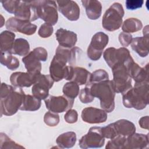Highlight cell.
Returning a JSON list of instances; mask_svg holds the SVG:
<instances>
[{"mask_svg":"<svg viewBox=\"0 0 149 149\" xmlns=\"http://www.w3.org/2000/svg\"><path fill=\"white\" fill-rule=\"evenodd\" d=\"M25 93L20 87L2 83L1 87V116H12L20 109Z\"/></svg>","mask_w":149,"mask_h":149,"instance_id":"6da1fadb","label":"cell"},{"mask_svg":"<svg viewBox=\"0 0 149 149\" xmlns=\"http://www.w3.org/2000/svg\"><path fill=\"white\" fill-rule=\"evenodd\" d=\"M148 81L135 83L134 87L122 94L123 105L127 108L141 110L148 104Z\"/></svg>","mask_w":149,"mask_h":149,"instance_id":"7a4b0ae2","label":"cell"},{"mask_svg":"<svg viewBox=\"0 0 149 149\" xmlns=\"http://www.w3.org/2000/svg\"><path fill=\"white\" fill-rule=\"evenodd\" d=\"M91 94L100 100L101 108L106 112H111L115 108V91L112 80H106L86 85Z\"/></svg>","mask_w":149,"mask_h":149,"instance_id":"3957f363","label":"cell"},{"mask_svg":"<svg viewBox=\"0 0 149 149\" xmlns=\"http://www.w3.org/2000/svg\"><path fill=\"white\" fill-rule=\"evenodd\" d=\"M1 3L8 12L13 14L18 19L30 22L39 19L33 1L8 0L1 1Z\"/></svg>","mask_w":149,"mask_h":149,"instance_id":"277c9868","label":"cell"},{"mask_svg":"<svg viewBox=\"0 0 149 149\" xmlns=\"http://www.w3.org/2000/svg\"><path fill=\"white\" fill-rule=\"evenodd\" d=\"M73 67L70 65L68 61L62 55L55 53L49 66V73L54 81L58 82L62 79L72 80Z\"/></svg>","mask_w":149,"mask_h":149,"instance_id":"5b68a950","label":"cell"},{"mask_svg":"<svg viewBox=\"0 0 149 149\" xmlns=\"http://www.w3.org/2000/svg\"><path fill=\"white\" fill-rule=\"evenodd\" d=\"M124 9L122 5L118 3H113L105 12L102 20L103 28L109 31L118 30L123 22Z\"/></svg>","mask_w":149,"mask_h":149,"instance_id":"8992f818","label":"cell"},{"mask_svg":"<svg viewBox=\"0 0 149 149\" xmlns=\"http://www.w3.org/2000/svg\"><path fill=\"white\" fill-rule=\"evenodd\" d=\"M133 61L132 60L127 63H119L112 68L113 73L112 83L115 93L123 94L132 87V78L130 77L127 65Z\"/></svg>","mask_w":149,"mask_h":149,"instance_id":"52a82bcc","label":"cell"},{"mask_svg":"<svg viewBox=\"0 0 149 149\" xmlns=\"http://www.w3.org/2000/svg\"><path fill=\"white\" fill-rule=\"evenodd\" d=\"M39 18L45 23L54 26L58 20L57 6L56 2L49 0L33 1Z\"/></svg>","mask_w":149,"mask_h":149,"instance_id":"ba28073f","label":"cell"},{"mask_svg":"<svg viewBox=\"0 0 149 149\" xmlns=\"http://www.w3.org/2000/svg\"><path fill=\"white\" fill-rule=\"evenodd\" d=\"M103 57L111 68L119 63H127L133 60L129 51L125 47H121L116 49L114 47H110L105 50Z\"/></svg>","mask_w":149,"mask_h":149,"instance_id":"9c48e42d","label":"cell"},{"mask_svg":"<svg viewBox=\"0 0 149 149\" xmlns=\"http://www.w3.org/2000/svg\"><path fill=\"white\" fill-rule=\"evenodd\" d=\"M109 41V37L104 32H97L92 37L91 42L88 47L87 54L88 57L92 61L100 59L102 52Z\"/></svg>","mask_w":149,"mask_h":149,"instance_id":"30bf717a","label":"cell"},{"mask_svg":"<svg viewBox=\"0 0 149 149\" xmlns=\"http://www.w3.org/2000/svg\"><path fill=\"white\" fill-rule=\"evenodd\" d=\"M101 127L97 126L90 127L88 133L80 139L79 142L80 147L84 149L102 147L105 143V137Z\"/></svg>","mask_w":149,"mask_h":149,"instance_id":"8fae6325","label":"cell"},{"mask_svg":"<svg viewBox=\"0 0 149 149\" xmlns=\"http://www.w3.org/2000/svg\"><path fill=\"white\" fill-rule=\"evenodd\" d=\"M46 108L55 113H62L71 109L74 104V99L65 95L61 96L49 95L44 100Z\"/></svg>","mask_w":149,"mask_h":149,"instance_id":"7c38bea8","label":"cell"},{"mask_svg":"<svg viewBox=\"0 0 149 149\" xmlns=\"http://www.w3.org/2000/svg\"><path fill=\"white\" fill-rule=\"evenodd\" d=\"M54 80L50 75L40 74L37 81L33 85L31 92L36 98L42 100L46 99L49 95V90L54 84Z\"/></svg>","mask_w":149,"mask_h":149,"instance_id":"4fadbf2b","label":"cell"},{"mask_svg":"<svg viewBox=\"0 0 149 149\" xmlns=\"http://www.w3.org/2000/svg\"><path fill=\"white\" fill-rule=\"evenodd\" d=\"M7 29L14 31L19 32L27 36L34 34L37 30V26L31 23L29 21L22 20L16 17L9 18L5 24Z\"/></svg>","mask_w":149,"mask_h":149,"instance_id":"5bb4252c","label":"cell"},{"mask_svg":"<svg viewBox=\"0 0 149 149\" xmlns=\"http://www.w3.org/2000/svg\"><path fill=\"white\" fill-rule=\"evenodd\" d=\"M40 74L16 72L10 75V81L14 87L20 88L29 87L37 81Z\"/></svg>","mask_w":149,"mask_h":149,"instance_id":"9a60e30c","label":"cell"},{"mask_svg":"<svg viewBox=\"0 0 149 149\" xmlns=\"http://www.w3.org/2000/svg\"><path fill=\"white\" fill-rule=\"evenodd\" d=\"M82 120L88 123L95 124L105 122L107 119V113L102 109L89 107L84 108L81 114Z\"/></svg>","mask_w":149,"mask_h":149,"instance_id":"2e32d148","label":"cell"},{"mask_svg":"<svg viewBox=\"0 0 149 149\" xmlns=\"http://www.w3.org/2000/svg\"><path fill=\"white\" fill-rule=\"evenodd\" d=\"M59 11L69 20L76 21L80 17V8L77 3L72 0L57 1Z\"/></svg>","mask_w":149,"mask_h":149,"instance_id":"e0dca14e","label":"cell"},{"mask_svg":"<svg viewBox=\"0 0 149 149\" xmlns=\"http://www.w3.org/2000/svg\"><path fill=\"white\" fill-rule=\"evenodd\" d=\"M127 67L130 77L135 83L148 81V64L141 68L133 60L127 65Z\"/></svg>","mask_w":149,"mask_h":149,"instance_id":"ac0fdd59","label":"cell"},{"mask_svg":"<svg viewBox=\"0 0 149 149\" xmlns=\"http://www.w3.org/2000/svg\"><path fill=\"white\" fill-rule=\"evenodd\" d=\"M55 36L59 45L65 48L74 47L77 40V34L75 33L63 28L57 30Z\"/></svg>","mask_w":149,"mask_h":149,"instance_id":"d6986e66","label":"cell"},{"mask_svg":"<svg viewBox=\"0 0 149 149\" xmlns=\"http://www.w3.org/2000/svg\"><path fill=\"white\" fill-rule=\"evenodd\" d=\"M148 134L141 133H133L127 137L124 148L141 149L148 147Z\"/></svg>","mask_w":149,"mask_h":149,"instance_id":"ffe728a7","label":"cell"},{"mask_svg":"<svg viewBox=\"0 0 149 149\" xmlns=\"http://www.w3.org/2000/svg\"><path fill=\"white\" fill-rule=\"evenodd\" d=\"M115 136H123L128 137L136 132V126L133 123L126 120L120 119L112 123Z\"/></svg>","mask_w":149,"mask_h":149,"instance_id":"44dd1931","label":"cell"},{"mask_svg":"<svg viewBox=\"0 0 149 149\" xmlns=\"http://www.w3.org/2000/svg\"><path fill=\"white\" fill-rule=\"evenodd\" d=\"M86 9L87 16L90 20H97L101 15L102 5L96 0H83L81 1Z\"/></svg>","mask_w":149,"mask_h":149,"instance_id":"7402d4cb","label":"cell"},{"mask_svg":"<svg viewBox=\"0 0 149 149\" xmlns=\"http://www.w3.org/2000/svg\"><path fill=\"white\" fill-rule=\"evenodd\" d=\"M22 62L24 64L27 72L33 74H40L41 63L40 60L32 51L22 58Z\"/></svg>","mask_w":149,"mask_h":149,"instance_id":"603a6c76","label":"cell"},{"mask_svg":"<svg viewBox=\"0 0 149 149\" xmlns=\"http://www.w3.org/2000/svg\"><path fill=\"white\" fill-rule=\"evenodd\" d=\"M148 35H143V37H137L133 38L131 47L140 56L146 57L148 54Z\"/></svg>","mask_w":149,"mask_h":149,"instance_id":"cb8c5ba5","label":"cell"},{"mask_svg":"<svg viewBox=\"0 0 149 149\" xmlns=\"http://www.w3.org/2000/svg\"><path fill=\"white\" fill-rule=\"evenodd\" d=\"M15 38L14 33L8 30L3 31L0 34L1 52L10 53L15 41Z\"/></svg>","mask_w":149,"mask_h":149,"instance_id":"d4e9b609","label":"cell"},{"mask_svg":"<svg viewBox=\"0 0 149 149\" xmlns=\"http://www.w3.org/2000/svg\"><path fill=\"white\" fill-rule=\"evenodd\" d=\"M76 139V134L74 132H67L60 134L57 137L56 143L61 148H69L74 146Z\"/></svg>","mask_w":149,"mask_h":149,"instance_id":"484cf974","label":"cell"},{"mask_svg":"<svg viewBox=\"0 0 149 149\" xmlns=\"http://www.w3.org/2000/svg\"><path fill=\"white\" fill-rule=\"evenodd\" d=\"M91 73L86 69L81 67H75L73 68V76L71 81H74L79 86L87 85L90 79Z\"/></svg>","mask_w":149,"mask_h":149,"instance_id":"4316f807","label":"cell"},{"mask_svg":"<svg viewBox=\"0 0 149 149\" xmlns=\"http://www.w3.org/2000/svg\"><path fill=\"white\" fill-rule=\"evenodd\" d=\"M30 52V44L24 38H17L15 40L10 54L25 56Z\"/></svg>","mask_w":149,"mask_h":149,"instance_id":"83f0119b","label":"cell"},{"mask_svg":"<svg viewBox=\"0 0 149 149\" xmlns=\"http://www.w3.org/2000/svg\"><path fill=\"white\" fill-rule=\"evenodd\" d=\"M41 105V100L33 95L25 94L20 110L26 111H35L40 109Z\"/></svg>","mask_w":149,"mask_h":149,"instance_id":"f1b7e54d","label":"cell"},{"mask_svg":"<svg viewBox=\"0 0 149 149\" xmlns=\"http://www.w3.org/2000/svg\"><path fill=\"white\" fill-rule=\"evenodd\" d=\"M142 27V22L138 19L134 17L127 19L124 21L122 26V29L123 31L130 34L140 30Z\"/></svg>","mask_w":149,"mask_h":149,"instance_id":"f546056e","label":"cell"},{"mask_svg":"<svg viewBox=\"0 0 149 149\" xmlns=\"http://www.w3.org/2000/svg\"><path fill=\"white\" fill-rule=\"evenodd\" d=\"M0 62L2 65L11 70L16 69L20 65L19 59L9 52H1Z\"/></svg>","mask_w":149,"mask_h":149,"instance_id":"4dcf8cb0","label":"cell"},{"mask_svg":"<svg viewBox=\"0 0 149 149\" xmlns=\"http://www.w3.org/2000/svg\"><path fill=\"white\" fill-rule=\"evenodd\" d=\"M62 91L66 96L74 99L79 94V85L73 81L68 82L63 86Z\"/></svg>","mask_w":149,"mask_h":149,"instance_id":"1f68e13d","label":"cell"},{"mask_svg":"<svg viewBox=\"0 0 149 149\" xmlns=\"http://www.w3.org/2000/svg\"><path fill=\"white\" fill-rule=\"evenodd\" d=\"M126 137L123 136H117L113 139L109 140L105 146L106 149H122L125 148Z\"/></svg>","mask_w":149,"mask_h":149,"instance_id":"d6a6232c","label":"cell"},{"mask_svg":"<svg viewBox=\"0 0 149 149\" xmlns=\"http://www.w3.org/2000/svg\"><path fill=\"white\" fill-rule=\"evenodd\" d=\"M106 80H109L108 73L104 69H98L91 73L90 81L87 85L92 83L100 82Z\"/></svg>","mask_w":149,"mask_h":149,"instance_id":"836d02e7","label":"cell"},{"mask_svg":"<svg viewBox=\"0 0 149 149\" xmlns=\"http://www.w3.org/2000/svg\"><path fill=\"white\" fill-rule=\"evenodd\" d=\"M1 148H23V146L19 145L6 134L1 133Z\"/></svg>","mask_w":149,"mask_h":149,"instance_id":"e575fe53","label":"cell"},{"mask_svg":"<svg viewBox=\"0 0 149 149\" xmlns=\"http://www.w3.org/2000/svg\"><path fill=\"white\" fill-rule=\"evenodd\" d=\"M44 121L45 123L51 127L56 126L59 122V116L57 113L51 111L46 112L44 116Z\"/></svg>","mask_w":149,"mask_h":149,"instance_id":"d590c367","label":"cell"},{"mask_svg":"<svg viewBox=\"0 0 149 149\" xmlns=\"http://www.w3.org/2000/svg\"><path fill=\"white\" fill-rule=\"evenodd\" d=\"M79 99L82 103L88 104L94 100V97L91 94L89 88L87 86H86L84 88L80 90Z\"/></svg>","mask_w":149,"mask_h":149,"instance_id":"8d00e7d4","label":"cell"},{"mask_svg":"<svg viewBox=\"0 0 149 149\" xmlns=\"http://www.w3.org/2000/svg\"><path fill=\"white\" fill-rule=\"evenodd\" d=\"M53 32L54 29L52 26L45 23L40 26L38 31V34L42 38H48L52 34Z\"/></svg>","mask_w":149,"mask_h":149,"instance_id":"74e56055","label":"cell"},{"mask_svg":"<svg viewBox=\"0 0 149 149\" xmlns=\"http://www.w3.org/2000/svg\"><path fill=\"white\" fill-rule=\"evenodd\" d=\"M64 119L68 123H76L77 121L78 113L76 110L70 109L67 111L66 113L65 114Z\"/></svg>","mask_w":149,"mask_h":149,"instance_id":"f35d334b","label":"cell"},{"mask_svg":"<svg viewBox=\"0 0 149 149\" xmlns=\"http://www.w3.org/2000/svg\"><path fill=\"white\" fill-rule=\"evenodd\" d=\"M132 40V36L130 33L122 32L119 35V41L123 47H126L129 46L131 44Z\"/></svg>","mask_w":149,"mask_h":149,"instance_id":"ab89813d","label":"cell"},{"mask_svg":"<svg viewBox=\"0 0 149 149\" xmlns=\"http://www.w3.org/2000/svg\"><path fill=\"white\" fill-rule=\"evenodd\" d=\"M143 3V0H127L125 2V5L128 10H136L141 8Z\"/></svg>","mask_w":149,"mask_h":149,"instance_id":"60d3db41","label":"cell"},{"mask_svg":"<svg viewBox=\"0 0 149 149\" xmlns=\"http://www.w3.org/2000/svg\"><path fill=\"white\" fill-rule=\"evenodd\" d=\"M33 51L38 58L40 61L45 62L47 61L48 58V52L47 51L42 47H37L34 48Z\"/></svg>","mask_w":149,"mask_h":149,"instance_id":"b9f144b4","label":"cell"},{"mask_svg":"<svg viewBox=\"0 0 149 149\" xmlns=\"http://www.w3.org/2000/svg\"><path fill=\"white\" fill-rule=\"evenodd\" d=\"M148 120H149L148 116H145L141 118L139 121V124L140 126L143 129L148 130Z\"/></svg>","mask_w":149,"mask_h":149,"instance_id":"7bdbcfd3","label":"cell"}]
</instances>
